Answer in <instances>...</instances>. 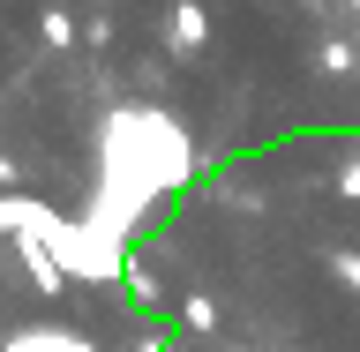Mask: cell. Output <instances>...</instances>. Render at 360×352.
Segmentation results:
<instances>
[{
  "instance_id": "cell-1",
  "label": "cell",
  "mask_w": 360,
  "mask_h": 352,
  "mask_svg": "<svg viewBox=\"0 0 360 352\" xmlns=\"http://www.w3.org/2000/svg\"><path fill=\"white\" fill-rule=\"evenodd\" d=\"M53 218H60V210H53V202H38V195H0V240H8V233H15V240H30V233H53Z\"/></svg>"
},
{
  "instance_id": "cell-2",
  "label": "cell",
  "mask_w": 360,
  "mask_h": 352,
  "mask_svg": "<svg viewBox=\"0 0 360 352\" xmlns=\"http://www.w3.org/2000/svg\"><path fill=\"white\" fill-rule=\"evenodd\" d=\"M15 255H22V270H30V285H38L45 300H60V292H68V270H60V255H53V247H45L38 233H30V240H15Z\"/></svg>"
},
{
  "instance_id": "cell-3",
  "label": "cell",
  "mask_w": 360,
  "mask_h": 352,
  "mask_svg": "<svg viewBox=\"0 0 360 352\" xmlns=\"http://www.w3.org/2000/svg\"><path fill=\"white\" fill-rule=\"evenodd\" d=\"M202 45H210L202 0H173V60H202Z\"/></svg>"
},
{
  "instance_id": "cell-4",
  "label": "cell",
  "mask_w": 360,
  "mask_h": 352,
  "mask_svg": "<svg viewBox=\"0 0 360 352\" xmlns=\"http://www.w3.org/2000/svg\"><path fill=\"white\" fill-rule=\"evenodd\" d=\"M0 352H98L83 330H60V322H38V330H15Z\"/></svg>"
},
{
  "instance_id": "cell-5",
  "label": "cell",
  "mask_w": 360,
  "mask_h": 352,
  "mask_svg": "<svg viewBox=\"0 0 360 352\" xmlns=\"http://www.w3.org/2000/svg\"><path fill=\"white\" fill-rule=\"evenodd\" d=\"M120 278H128L135 308H158V300H165V285H158V278H150V263H143V255H128V270H120Z\"/></svg>"
},
{
  "instance_id": "cell-6",
  "label": "cell",
  "mask_w": 360,
  "mask_h": 352,
  "mask_svg": "<svg viewBox=\"0 0 360 352\" xmlns=\"http://www.w3.org/2000/svg\"><path fill=\"white\" fill-rule=\"evenodd\" d=\"M180 322H188L195 337H210L218 330V300H210V292H188V300H180Z\"/></svg>"
},
{
  "instance_id": "cell-7",
  "label": "cell",
  "mask_w": 360,
  "mask_h": 352,
  "mask_svg": "<svg viewBox=\"0 0 360 352\" xmlns=\"http://www.w3.org/2000/svg\"><path fill=\"white\" fill-rule=\"evenodd\" d=\"M315 67H323V75H353V67H360V53H353L345 38H323V45H315Z\"/></svg>"
},
{
  "instance_id": "cell-8",
  "label": "cell",
  "mask_w": 360,
  "mask_h": 352,
  "mask_svg": "<svg viewBox=\"0 0 360 352\" xmlns=\"http://www.w3.org/2000/svg\"><path fill=\"white\" fill-rule=\"evenodd\" d=\"M330 278H338V285H345V292L360 300V247H338V255H330Z\"/></svg>"
},
{
  "instance_id": "cell-9",
  "label": "cell",
  "mask_w": 360,
  "mask_h": 352,
  "mask_svg": "<svg viewBox=\"0 0 360 352\" xmlns=\"http://www.w3.org/2000/svg\"><path fill=\"white\" fill-rule=\"evenodd\" d=\"M38 38L45 45H75V22H68L60 8H45V15H38Z\"/></svg>"
},
{
  "instance_id": "cell-10",
  "label": "cell",
  "mask_w": 360,
  "mask_h": 352,
  "mask_svg": "<svg viewBox=\"0 0 360 352\" xmlns=\"http://www.w3.org/2000/svg\"><path fill=\"white\" fill-rule=\"evenodd\" d=\"M338 188H345V195L360 202V157H353V165H338Z\"/></svg>"
},
{
  "instance_id": "cell-11",
  "label": "cell",
  "mask_w": 360,
  "mask_h": 352,
  "mask_svg": "<svg viewBox=\"0 0 360 352\" xmlns=\"http://www.w3.org/2000/svg\"><path fill=\"white\" fill-rule=\"evenodd\" d=\"M135 352H173V345H165V337H135Z\"/></svg>"
},
{
  "instance_id": "cell-12",
  "label": "cell",
  "mask_w": 360,
  "mask_h": 352,
  "mask_svg": "<svg viewBox=\"0 0 360 352\" xmlns=\"http://www.w3.org/2000/svg\"><path fill=\"white\" fill-rule=\"evenodd\" d=\"M353 8H360V0H353Z\"/></svg>"
}]
</instances>
